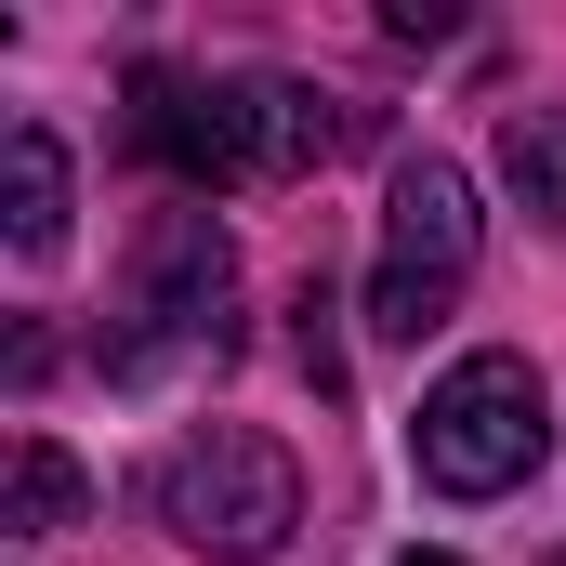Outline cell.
<instances>
[{
    "instance_id": "cell-7",
    "label": "cell",
    "mask_w": 566,
    "mask_h": 566,
    "mask_svg": "<svg viewBox=\"0 0 566 566\" xmlns=\"http://www.w3.org/2000/svg\"><path fill=\"white\" fill-rule=\"evenodd\" d=\"M93 514V474L53 448V434H13V488H0V527L13 541H53V527H80Z\"/></svg>"
},
{
    "instance_id": "cell-11",
    "label": "cell",
    "mask_w": 566,
    "mask_h": 566,
    "mask_svg": "<svg viewBox=\"0 0 566 566\" xmlns=\"http://www.w3.org/2000/svg\"><path fill=\"white\" fill-rule=\"evenodd\" d=\"M396 566H461V554H396Z\"/></svg>"
},
{
    "instance_id": "cell-10",
    "label": "cell",
    "mask_w": 566,
    "mask_h": 566,
    "mask_svg": "<svg viewBox=\"0 0 566 566\" xmlns=\"http://www.w3.org/2000/svg\"><path fill=\"white\" fill-rule=\"evenodd\" d=\"M290 316H303L290 343H303V369H316V396H343V343H329V316H343V303H329V277H303V303H290Z\"/></svg>"
},
{
    "instance_id": "cell-6",
    "label": "cell",
    "mask_w": 566,
    "mask_h": 566,
    "mask_svg": "<svg viewBox=\"0 0 566 566\" xmlns=\"http://www.w3.org/2000/svg\"><path fill=\"white\" fill-rule=\"evenodd\" d=\"M0 238H13L27 264H53V251H66V145L40 133V119H13V133H0Z\"/></svg>"
},
{
    "instance_id": "cell-1",
    "label": "cell",
    "mask_w": 566,
    "mask_h": 566,
    "mask_svg": "<svg viewBox=\"0 0 566 566\" xmlns=\"http://www.w3.org/2000/svg\"><path fill=\"white\" fill-rule=\"evenodd\" d=\"M224 356H238V251H224L211 211H158L145 251H133V290H119V316L93 343V369L119 396H158L185 369H224Z\"/></svg>"
},
{
    "instance_id": "cell-5",
    "label": "cell",
    "mask_w": 566,
    "mask_h": 566,
    "mask_svg": "<svg viewBox=\"0 0 566 566\" xmlns=\"http://www.w3.org/2000/svg\"><path fill=\"white\" fill-rule=\"evenodd\" d=\"M133 145L171 171V185H251V171H277V145H264V80L145 66L133 80Z\"/></svg>"
},
{
    "instance_id": "cell-4",
    "label": "cell",
    "mask_w": 566,
    "mask_h": 566,
    "mask_svg": "<svg viewBox=\"0 0 566 566\" xmlns=\"http://www.w3.org/2000/svg\"><path fill=\"white\" fill-rule=\"evenodd\" d=\"M488 251V211L448 158H396V198H382V251H369V329L382 343H422L448 329V303Z\"/></svg>"
},
{
    "instance_id": "cell-8",
    "label": "cell",
    "mask_w": 566,
    "mask_h": 566,
    "mask_svg": "<svg viewBox=\"0 0 566 566\" xmlns=\"http://www.w3.org/2000/svg\"><path fill=\"white\" fill-rule=\"evenodd\" d=\"M501 185L527 224H566V106H514L501 119Z\"/></svg>"
},
{
    "instance_id": "cell-3",
    "label": "cell",
    "mask_w": 566,
    "mask_h": 566,
    "mask_svg": "<svg viewBox=\"0 0 566 566\" xmlns=\"http://www.w3.org/2000/svg\"><path fill=\"white\" fill-rule=\"evenodd\" d=\"M541 448H554V396H541V369L501 356V343L461 356L422 396V422H409V461H422L434 501H501V488L541 474Z\"/></svg>"
},
{
    "instance_id": "cell-9",
    "label": "cell",
    "mask_w": 566,
    "mask_h": 566,
    "mask_svg": "<svg viewBox=\"0 0 566 566\" xmlns=\"http://www.w3.org/2000/svg\"><path fill=\"white\" fill-rule=\"evenodd\" d=\"M264 145H277V171H303V158H329V145H343V106H329V93H303V80H264Z\"/></svg>"
},
{
    "instance_id": "cell-2",
    "label": "cell",
    "mask_w": 566,
    "mask_h": 566,
    "mask_svg": "<svg viewBox=\"0 0 566 566\" xmlns=\"http://www.w3.org/2000/svg\"><path fill=\"white\" fill-rule=\"evenodd\" d=\"M145 501H158V527H171L185 554H211V566H264L290 527H303V474H290L277 434H251V422L171 434L158 474H145Z\"/></svg>"
}]
</instances>
